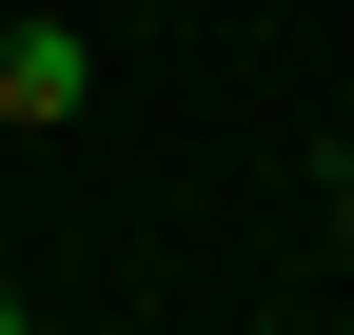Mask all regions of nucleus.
<instances>
[{
  "label": "nucleus",
  "mask_w": 354,
  "mask_h": 335,
  "mask_svg": "<svg viewBox=\"0 0 354 335\" xmlns=\"http://www.w3.org/2000/svg\"><path fill=\"white\" fill-rule=\"evenodd\" d=\"M335 276H354V178H335Z\"/></svg>",
  "instance_id": "f03ea898"
},
{
  "label": "nucleus",
  "mask_w": 354,
  "mask_h": 335,
  "mask_svg": "<svg viewBox=\"0 0 354 335\" xmlns=\"http://www.w3.org/2000/svg\"><path fill=\"white\" fill-rule=\"evenodd\" d=\"M79 99H99V39L79 20H0V138H59Z\"/></svg>",
  "instance_id": "f257e3e1"
},
{
  "label": "nucleus",
  "mask_w": 354,
  "mask_h": 335,
  "mask_svg": "<svg viewBox=\"0 0 354 335\" xmlns=\"http://www.w3.org/2000/svg\"><path fill=\"white\" fill-rule=\"evenodd\" d=\"M0 335H39V316H20V296H0Z\"/></svg>",
  "instance_id": "7ed1b4c3"
}]
</instances>
